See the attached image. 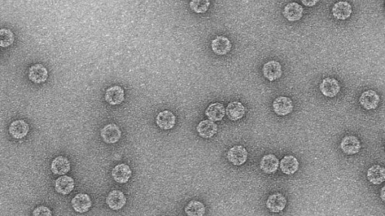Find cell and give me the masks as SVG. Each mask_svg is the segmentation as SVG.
<instances>
[{
	"mask_svg": "<svg viewBox=\"0 0 385 216\" xmlns=\"http://www.w3.org/2000/svg\"><path fill=\"white\" fill-rule=\"evenodd\" d=\"M341 149L347 155H355L361 149V144L357 137L349 135L342 139L340 144Z\"/></svg>",
	"mask_w": 385,
	"mask_h": 216,
	"instance_id": "4",
	"label": "cell"
},
{
	"mask_svg": "<svg viewBox=\"0 0 385 216\" xmlns=\"http://www.w3.org/2000/svg\"><path fill=\"white\" fill-rule=\"evenodd\" d=\"M196 131L202 138H211L217 133V126L211 120H203L198 124Z\"/></svg>",
	"mask_w": 385,
	"mask_h": 216,
	"instance_id": "22",
	"label": "cell"
},
{
	"mask_svg": "<svg viewBox=\"0 0 385 216\" xmlns=\"http://www.w3.org/2000/svg\"><path fill=\"white\" fill-rule=\"evenodd\" d=\"M75 188L74 179L69 176H62L55 181V190L57 193L67 195L73 192Z\"/></svg>",
	"mask_w": 385,
	"mask_h": 216,
	"instance_id": "17",
	"label": "cell"
},
{
	"mask_svg": "<svg viewBox=\"0 0 385 216\" xmlns=\"http://www.w3.org/2000/svg\"><path fill=\"white\" fill-rule=\"evenodd\" d=\"M273 107L277 115L285 117L293 111V101L288 97L279 96L273 101Z\"/></svg>",
	"mask_w": 385,
	"mask_h": 216,
	"instance_id": "1",
	"label": "cell"
},
{
	"mask_svg": "<svg viewBox=\"0 0 385 216\" xmlns=\"http://www.w3.org/2000/svg\"><path fill=\"white\" fill-rule=\"evenodd\" d=\"M176 116L170 111L160 112L156 118L157 126L163 130H170L176 125Z\"/></svg>",
	"mask_w": 385,
	"mask_h": 216,
	"instance_id": "15",
	"label": "cell"
},
{
	"mask_svg": "<svg viewBox=\"0 0 385 216\" xmlns=\"http://www.w3.org/2000/svg\"><path fill=\"white\" fill-rule=\"evenodd\" d=\"M101 137L104 142L108 144H115L121 137V132L117 125L108 124L101 129Z\"/></svg>",
	"mask_w": 385,
	"mask_h": 216,
	"instance_id": "5",
	"label": "cell"
},
{
	"mask_svg": "<svg viewBox=\"0 0 385 216\" xmlns=\"http://www.w3.org/2000/svg\"><path fill=\"white\" fill-rule=\"evenodd\" d=\"M231 42L225 36H217L211 42V49L217 55H226L231 51Z\"/></svg>",
	"mask_w": 385,
	"mask_h": 216,
	"instance_id": "13",
	"label": "cell"
},
{
	"mask_svg": "<svg viewBox=\"0 0 385 216\" xmlns=\"http://www.w3.org/2000/svg\"><path fill=\"white\" fill-rule=\"evenodd\" d=\"M263 74L265 78L270 81H275L282 75V68L280 63L276 60H271L264 64Z\"/></svg>",
	"mask_w": 385,
	"mask_h": 216,
	"instance_id": "3",
	"label": "cell"
},
{
	"mask_svg": "<svg viewBox=\"0 0 385 216\" xmlns=\"http://www.w3.org/2000/svg\"><path fill=\"white\" fill-rule=\"evenodd\" d=\"M209 5V0H191L190 2V8L197 14L206 12Z\"/></svg>",
	"mask_w": 385,
	"mask_h": 216,
	"instance_id": "28",
	"label": "cell"
},
{
	"mask_svg": "<svg viewBox=\"0 0 385 216\" xmlns=\"http://www.w3.org/2000/svg\"><path fill=\"white\" fill-rule=\"evenodd\" d=\"M351 13H352V7L349 2L345 1L336 2L332 8V14L337 20H347L351 17Z\"/></svg>",
	"mask_w": 385,
	"mask_h": 216,
	"instance_id": "9",
	"label": "cell"
},
{
	"mask_svg": "<svg viewBox=\"0 0 385 216\" xmlns=\"http://www.w3.org/2000/svg\"><path fill=\"white\" fill-rule=\"evenodd\" d=\"M105 99L110 105H119L124 101V90L119 86H113L107 89Z\"/></svg>",
	"mask_w": 385,
	"mask_h": 216,
	"instance_id": "10",
	"label": "cell"
},
{
	"mask_svg": "<svg viewBox=\"0 0 385 216\" xmlns=\"http://www.w3.org/2000/svg\"><path fill=\"white\" fill-rule=\"evenodd\" d=\"M320 90L325 96L334 98L340 91V85L336 79L327 77L320 83Z\"/></svg>",
	"mask_w": 385,
	"mask_h": 216,
	"instance_id": "7",
	"label": "cell"
},
{
	"mask_svg": "<svg viewBox=\"0 0 385 216\" xmlns=\"http://www.w3.org/2000/svg\"><path fill=\"white\" fill-rule=\"evenodd\" d=\"M225 107L221 103L216 102L210 104L205 111V115L211 121H220L225 116Z\"/></svg>",
	"mask_w": 385,
	"mask_h": 216,
	"instance_id": "21",
	"label": "cell"
},
{
	"mask_svg": "<svg viewBox=\"0 0 385 216\" xmlns=\"http://www.w3.org/2000/svg\"><path fill=\"white\" fill-rule=\"evenodd\" d=\"M245 114V108L239 101H233L227 105L226 114L232 121H237L243 118Z\"/></svg>",
	"mask_w": 385,
	"mask_h": 216,
	"instance_id": "20",
	"label": "cell"
},
{
	"mask_svg": "<svg viewBox=\"0 0 385 216\" xmlns=\"http://www.w3.org/2000/svg\"><path fill=\"white\" fill-rule=\"evenodd\" d=\"M360 104L367 111L376 109L380 102V97L377 92L370 89L363 92L360 97Z\"/></svg>",
	"mask_w": 385,
	"mask_h": 216,
	"instance_id": "6",
	"label": "cell"
},
{
	"mask_svg": "<svg viewBox=\"0 0 385 216\" xmlns=\"http://www.w3.org/2000/svg\"><path fill=\"white\" fill-rule=\"evenodd\" d=\"M280 168L285 174H293L299 169V161L293 155H286L281 161Z\"/></svg>",
	"mask_w": 385,
	"mask_h": 216,
	"instance_id": "25",
	"label": "cell"
},
{
	"mask_svg": "<svg viewBox=\"0 0 385 216\" xmlns=\"http://www.w3.org/2000/svg\"><path fill=\"white\" fill-rule=\"evenodd\" d=\"M51 171L56 175L67 174L70 170V162L64 156H58L53 160L51 165Z\"/></svg>",
	"mask_w": 385,
	"mask_h": 216,
	"instance_id": "24",
	"label": "cell"
},
{
	"mask_svg": "<svg viewBox=\"0 0 385 216\" xmlns=\"http://www.w3.org/2000/svg\"><path fill=\"white\" fill-rule=\"evenodd\" d=\"M227 158L233 165H242L248 159V151L240 145L233 146L227 152Z\"/></svg>",
	"mask_w": 385,
	"mask_h": 216,
	"instance_id": "2",
	"label": "cell"
},
{
	"mask_svg": "<svg viewBox=\"0 0 385 216\" xmlns=\"http://www.w3.org/2000/svg\"><path fill=\"white\" fill-rule=\"evenodd\" d=\"M111 176L114 181L123 184L127 183L132 176V170L127 164H120L116 165L111 171Z\"/></svg>",
	"mask_w": 385,
	"mask_h": 216,
	"instance_id": "8",
	"label": "cell"
},
{
	"mask_svg": "<svg viewBox=\"0 0 385 216\" xmlns=\"http://www.w3.org/2000/svg\"><path fill=\"white\" fill-rule=\"evenodd\" d=\"M300 1L305 6L307 7L314 6L319 2V0H300Z\"/></svg>",
	"mask_w": 385,
	"mask_h": 216,
	"instance_id": "31",
	"label": "cell"
},
{
	"mask_svg": "<svg viewBox=\"0 0 385 216\" xmlns=\"http://www.w3.org/2000/svg\"><path fill=\"white\" fill-rule=\"evenodd\" d=\"M14 41V33L10 29H0V47L7 48L12 45Z\"/></svg>",
	"mask_w": 385,
	"mask_h": 216,
	"instance_id": "29",
	"label": "cell"
},
{
	"mask_svg": "<svg viewBox=\"0 0 385 216\" xmlns=\"http://www.w3.org/2000/svg\"><path fill=\"white\" fill-rule=\"evenodd\" d=\"M185 213L190 216H202L205 213V207L202 203L191 201L185 209Z\"/></svg>",
	"mask_w": 385,
	"mask_h": 216,
	"instance_id": "27",
	"label": "cell"
},
{
	"mask_svg": "<svg viewBox=\"0 0 385 216\" xmlns=\"http://www.w3.org/2000/svg\"><path fill=\"white\" fill-rule=\"evenodd\" d=\"M72 206L77 213H86L92 206V201L87 194H78L72 200Z\"/></svg>",
	"mask_w": 385,
	"mask_h": 216,
	"instance_id": "16",
	"label": "cell"
},
{
	"mask_svg": "<svg viewBox=\"0 0 385 216\" xmlns=\"http://www.w3.org/2000/svg\"><path fill=\"white\" fill-rule=\"evenodd\" d=\"M367 179L374 185H381L385 180V170L382 166H372L367 171Z\"/></svg>",
	"mask_w": 385,
	"mask_h": 216,
	"instance_id": "23",
	"label": "cell"
},
{
	"mask_svg": "<svg viewBox=\"0 0 385 216\" xmlns=\"http://www.w3.org/2000/svg\"><path fill=\"white\" fill-rule=\"evenodd\" d=\"M279 165V161L277 157L273 154L264 155L261 161V169L264 173L270 174L277 170Z\"/></svg>",
	"mask_w": 385,
	"mask_h": 216,
	"instance_id": "26",
	"label": "cell"
},
{
	"mask_svg": "<svg viewBox=\"0 0 385 216\" xmlns=\"http://www.w3.org/2000/svg\"><path fill=\"white\" fill-rule=\"evenodd\" d=\"M126 198L124 194L119 190L111 191L106 198V204L110 209L114 211L120 210L124 207Z\"/></svg>",
	"mask_w": 385,
	"mask_h": 216,
	"instance_id": "12",
	"label": "cell"
},
{
	"mask_svg": "<svg viewBox=\"0 0 385 216\" xmlns=\"http://www.w3.org/2000/svg\"><path fill=\"white\" fill-rule=\"evenodd\" d=\"M29 125L24 120H17L12 122L9 126V134L15 139H22L29 132Z\"/></svg>",
	"mask_w": 385,
	"mask_h": 216,
	"instance_id": "19",
	"label": "cell"
},
{
	"mask_svg": "<svg viewBox=\"0 0 385 216\" xmlns=\"http://www.w3.org/2000/svg\"><path fill=\"white\" fill-rule=\"evenodd\" d=\"M48 77V72L42 64L31 66L29 70V78L35 83H42L46 81Z\"/></svg>",
	"mask_w": 385,
	"mask_h": 216,
	"instance_id": "14",
	"label": "cell"
},
{
	"mask_svg": "<svg viewBox=\"0 0 385 216\" xmlns=\"http://www.w3.org/2000/svg\"><path fill=\"white\" fill-rule=\"evenodd\" d=\"M303 14V8L297 2H290L287 4L283 10V15L287 20L290 22L300 20Z\"/></svg>",
	"mask_w": 385,
	"mask_h": 216,
	"instance_id": "11",
	"label": "cell"
},
{
	"mask_svg": "<svg viewBox=\"0 0 385 216\" xmlns=\"http://www.w3.org/2000/svg\"><path fill=\"white\" fill-rule=\"evenodd\" d=\"M33 214L34 216H52V212L48 207L40 206L35 209Z\"/></svg>",
	"mask_w": 385,
	"mask_h": 216,
	"instance_id": "30",
	"label": "cell"
},
{
	"mask_svg": "<svg viewBox=\"0 0 385 216\" xmlns=\"http://www.w3.org/2000/svg\"><path fill=\"white\" fill-rule=\"evenodd\" d=\"M287 200L280 193L273 194L269 197L267 201V207L273 213H280L286 207Z\"/></svg>",
	"mask_w": 385,
	"mask_h": 216,
	"instance_id": "18",
	"label": "cell"
},
{
	"mask_svg": "<svg viewBox=\"0 0 385 216\" xmlns=\"http://www.w3.org/2000/svg\"><path fill=\"white\" fill-rule=\"evenodd\" d=\"M381 198H382V201H385V187L382 188V192H381Z\"/></svg>",
	"mask_w": 385,
	"mask_h": 216,
	"instance_id": "32",
	"label": "cell"
}]
</instances>
